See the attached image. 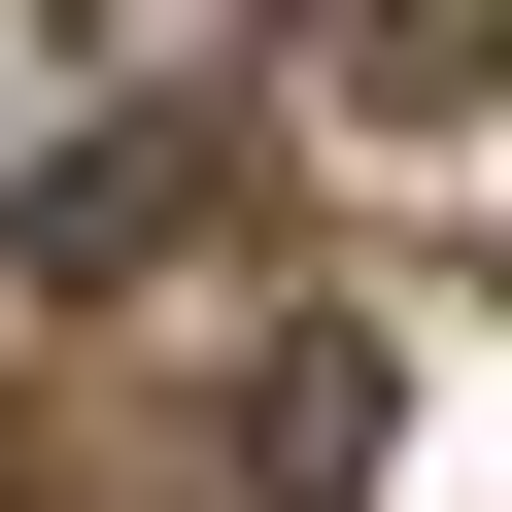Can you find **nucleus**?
<instances>
[{
  "label": "nucleus",
  "mask_w": 512,
  "mask_h": 512,
  "mask_svg": "<svg viewBox=\"0 0 512 512\" xmlns=\"http://www.w3.org/2000/svg\"><path fill=\"white\" fill-rule=\"evenodd\" d=\"M376 410H410V376H376V342L308 308L274 376H239V512H376Z\"/></svg>",
  "instance_id": "1"
},
{
  "label": "nucleus",
  "mask_w": 512,
  "mask_h": 512,
  "mask_svg": "<svg viewBox=\"0 0 512 512\" xmlns=\"http://www.w3.org/2000/svg\"><path fill=\"white\" fill-rule=\"evenodd\" d=\"M0 239H35V274H171V239H205V137H69V171H0Z\"/></svg>",
  "instance_id": "2"
},
{
  "label": "nucleus",
  "mask_w": 512,
  "mask_h": 512,
  "mask_svg": "<svg viewBox=\"0 0 512 512\" xmlns=\"http://www.w3.org/2000/svg\"><path fill=\"white\" fill-rule=\"evenodd\" d=\"M0 512H35V478H0Z\"/></svg>",
  "instance_id": "3"
}]
</instances>
